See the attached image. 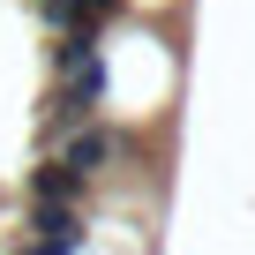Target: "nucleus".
Listing matches in <instances>:
<instances>
[{"mask_svg":"<svg viewBox=\"0 0 255 255\" xmlns=\"http://www.w3.org/2000/svg\"><path fill=\"white\" fill-rule=\"evenodd\" d=\"M105 158H113V135H105L98 120H83L75 135L60 143V158H53V165H60V173H75V180H98V173H105Z\"/></svg>","mask_w":255,"mask_h":255,"instance_id":"1","label":"nucleus"},{"mask_svg":"<svg viewBox=\"0 0 255 255\" xmlns=\"http://www.w3.org/2000/svg\"><path fill=\"white\" fill-rule=\"evenodd\" d=\"M30 240L75 248V240H83V210H75V203H30Z\"/></svg>","mask_w":255,"mask_h":255,"instance_id":"2","label":"nucleus"},{"mask_svg":"<svg viewBox=\"0 0 255 255\" xmlns=\"http://www.w3.org/2000/svg\"><path fill=\"white\" fill-rule=\"evenodd\" d=\"M75 195H83V180H75V173H60V165L30 173V203H75Z\"/></svg>","mask_w":255,"mask_h":255,"instance_id":"3","label":"nucleus"},{"mask_svg":"<svg viewBox=\"0 0 255 255\" xmlns=\"http://www.w3.org/2000/svg\"><path fill=\"white\" fill-rule=\"evenodd\" d=\"M15 255H75V248H60V240H30V248H15Z\"/></svg>","mask_w":255,"mask_h":255,"instance_id":"4","label":"nucleus"}]
</instances>
